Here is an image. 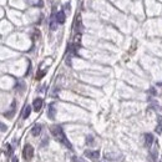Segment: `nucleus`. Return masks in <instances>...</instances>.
<instances>
[{"label":"nucleus","instance_id":"1","mask_svg":"<svg viewBox=\"0 0 162 162\" xmlns=\"http://www.w3.org/2000/svg\"><path fill=\"white\" fill-rule=\"evenodd\" d=\"M50 132H51V135H52L60 143H62L64 146H66L69 150H73V145H71V142L68 140V137H66V135H65V132H64V130H62L61 126H59V125H52V126L50 127Z\"/></svg>","mask_w":162,"mask_h":162},{"label":"nucleus","instance_id":"2","mask_svg":"<svg viewBox=\"0 0 162 162\" xmlns=\"http://www.w3.org/2000/svg\"><path fill=\"white\" fill-rule=\"evenodd\" d=\"M23 156L25 160H31L32 156H34V148H32L31 145H26L24 147V151H23Z\"/></svg>","mask_w":162,"mask_h":162},{"label":"nucleus","instance_id":"3","mask_svg":"<svg viewBox=\"0 0 162 162\" xmlns=\"http://www.w3.org/2000/svg\"><path fill=\"white\" fill-rule=\"evenodd\" d=\"M85 156L92 161H97L100 157V152L99 151H91V150H86L85 151Z\"/></svg>","mask_w":162,"mask_h":162},{"label":"nucleus","instance_id":"4","mask_svg":"<svg viewBox=\"0 0 162 162\" xmlns=\"http://www.w3.org/2000/svg\"><path fill=\"white\" fill-rule=\"evenodd\" d=\"M48 116H49L50 120H54L55 116H56V107H55V104H54V102H51V104L49 105V109H48Z\"/></svg>","mask_w":162,"mask_h":162},{"label":"nucleus","instance_id":"5","mask_svg":"<svg viewBox=\"0 0 162 162\" xmlns=\"http://www.w3.org/2000/svg\"><path fill=\"white\" fill-rule=\"evenodd\" d=\"M32 107H34V110L38 112L41 110L43 107V99H40V97H38V99L34 100V102H32Z\"/></svg>","mask_w":162,"mask_h":162},{"label":"nucleus","instance_id":"6","mask_svg":"<svg viewBox=\"0 0 162 162\" xmlns=\"http://www.w3.org/2000/svg\"><path fill=\"white\" fill-rule=\"evenodd\" d=\"M153 141H155V139H153L152 134H146L145 135V145H146V147H151Z\"/></svg>","mask_w":162,"mask_h":162},{"label":"nucleus","instance_id":"7","mask_svg":"<svg viewBox=\"0 0 162 162\" xmlns=\"http://www.w3.org/2000/svg\"><path fill=\"white\" fill-rule=\"evenodd\" d=\"M41 125H35L34 127L31 128V135L32 136H39L40 135V132H41Z\"/></svg>","mask_w":162,"mask_h":162},{"label":"nucleus","instance_id":"8","mask_svg":"<svg viewBox=\"0 0 162 162\" xmlns=\"http://www.w3.org/2000/svg\"><path fill=\"white\" fill-rule=\"evenodd\" d=\"M65 13L64 11H59L57 14H56V21L59 23V24H64L65 23Z\"/></svg>","mask_w":162,"mask_h":162},{"label":"nucleus","instance_id":"9","mask_svg":"<svg viewBox=\"0 0 162 162\" xmlns=\"http://www.w3.org/2000/svg\"><path fill=\"white\" fill-rule=\"evenodd\" d=\"M30 112H31V107L27 105V106H25L24 107V110H23V114H21V117L23 118H27L29 116H30Z\"/></svg>","mask_w":162,"mask_h":162},{"label":"nucleus","instance_id":"10","mask_svg":"<svg viewBox=\"0 0 162 162\" xmlns=\"http://www.w3.org/2000/svg\"><path fill=\"white\" fill-rule=\"evenodd\" d=\"M155 131H156L158 135L162 134V116H158V122H157V126H156Z\"/></svg>","mask_w":162,"mask_h":162},{"label":"nucleus","instance_id":"11","mask_svg":"<svg viewBox=\"0 0 162 162\" xmlns=\"http://www.w3.org/2000/svg\"><path fill=\"white\" fill-rule=\"evenodd\" d=\"M150 156H151V161H152V162H157V161H156V160H157V148H156V147L151 148Z\"/></svg>","mask_w":162,"mask_h":162},{"label":"nucleus","instance_id":"12","mask_svg":"<svg viewBox=\"0 0 162 162\" xmlns=\"http://www.w3.org/2000/svg\"><path fill=\"white\" fill-rule=\"evenodd\" d=\"M16 106V102L14 101L13 102V105H11V110L9 111V112H5V115L4 116H6V117H9V118H11V116H13V112H14V107Z\"/></svg>","mask_w":162,"mask_h":162},{"label":"nucleus","instance_id":"13","mask_svg":"<svg viewBox=\"0 0 162 162\" xmlns=\"http://www.w3.org/2000/svg\"><path fill=\"white\" fill-rule=\"evenodd\" d=\"M15 89H16L19 92H21V91L25 89V85H24V82H23V81H19V82H18V85L15 86Z\"/></svg>","mask_w":162,"mask_h":162},{"label":"nucleus","instance_id":"14","mask_svg":"<svg viewBox=\"0 0 162 162\" xmlns=\"http://www.w3.org/2000/svg\"><path fill=\"white\" fill-rule=\"evenodd\" d=\"M56 23H57V21H55V20H54V16H52V18H51V21H50V29H51V30H56Z\"/></svg>","mask_w":162,"mask_h":162},{"label":"nucleus","instance_id":"15","mask_svg":"<svg viewBox=\"0 0 162 162\" xmlns=\"http://www.w3.org/2000/svg\"><path fill=\"white\" fill-rule=\"evenodd\" d=\"M73 162H87V161H85L84 158L77 157V156H73Z\"/></svg>","mask_w":162,"mask_h":162},{"label":"nucleus","instance_id":"16","mask_svg":"<svg viewBox=\"0 0 162 162\" xmlns=\"http://www.w3.org/2000/svg\"><path fill=\"white\" fill-rule=\"evenodd\" d=\"M6 130H8L6 125H5V123H3V122H0V132H5Z\"/></svg>","mask_w":162,"mask_h":162},{"label":"nucleus","instance_id":"17","mask_svg":"<svg viewBox=\"0 0 162 162\" xmlns=\"http://www.w3.org/2000/svg\"><path fill=\"white\" fill-rule=\"evenodd\" d=\"M6 155H11V152H13V150H11V146L9 145V143H6Z\"/></svg>","mask_w":162,"mask_h":162},{"label":"nucleus","instance_id":"18","mask_svg":"<svg viewBox=\"0 0 162 162\" xmlns=\"http://www.w3.org/2000/svg\"><path fill=\"white\" fill-rule=\"evenodd\" d=\"M45 73H46V71H39V73H38V75H36V79H38V80H40V79L45 75Z\"/></svg>","mask_w":162,"mask_h":162},{"label":"nucleus","instance_id":"19","mask_svg":"<svg viewBox=\"0 0 162 162\" xmlns=\"http://www.w3.org/2000/svg\"><path fill=\"white\" fill-rule=\"evenodd\" d=\"M86 142H87V145H89V143H92V136H87V137H86Z\"/></svg>","mask_w":162,"mask_h":162},{"label":"nucleus","instance_id":"20","mask_svg":"<svg viewBox=\"0 0 162 162\" xmlns=\"http://www.w3.org/2000/svg\"><path fill=\"white\" fill-rule=\"evenodd\" d=\"M11 162H19V161H18V157H15V156L11 157Z\"/></svg>","mask_w":162,"mask_h":162},{"label":"nucleus","instance_id":"21","mask_svg":"<svg viewBox=\"0 0 162 162\" xmlns=\"http://www.w3.org/2000/svg\"><path fill=\"white\" fill-rule=\"evenodd\" d=\"M102 162H105V161H102Z\"/></svg>","mask_w":162,"mask_h":162}]
</instances>
